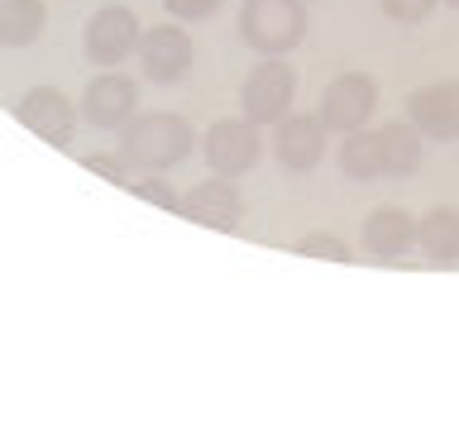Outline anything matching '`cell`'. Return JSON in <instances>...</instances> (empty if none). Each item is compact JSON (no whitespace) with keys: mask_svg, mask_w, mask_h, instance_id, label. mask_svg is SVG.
<instances>
[{"mask_svg":"<svg viewBox=\"0 0 459 430\" xmlns=\"http://www.w3.org/2000/svg\"><path fill=\"white\" fill-rule=\"evenodd\" d=\"M201 143V134L192 129V120L172 110H153V115H134L125 125L120 153L134 163V172H168L192 158V149Z\"/></svg>","mask_w":459,"mask_h":430,"instance_id":"cell-1","label":"cell"},{"mask_svg":"<svg viewBox=\"0 0 459 430\" xmlns=\"http://www.w3.org/2000/svg\"><path fill=\"white\" fill-rule=\"evenodd\" d=\"M239 39L258 57H282L307 39V0H244Z\"/></svg>","mask_w":459,"mask_h":430,"instance_id":"cell-2","label":"cell"},{"mask_svg":"<svg viewBox=\"0 0 459 430\" xmlns=\"http://www.w3.org/2000/svg\"><path fill=\"white\" fill-rule=\"evenodd\" d=\"M297 100V72L282 63V57H258L249 67V77L239 86V110L244 120H254L258 129L278 125L282 115H292Z\"/></svg>","mask_w":459,"mask_h":430,"instance_id":"cell-3","label":"cell"},{"mask_svg":"<svg viewBox=\"0 0 459 430\" xmlns=\"http://www.w3.org/2000/svg\"><path fill=\"white\" fill-rule=\"evenodd\" d=\"M201 153H206L211 172L221 177H244L258 158H264V129L244 115H230V120H215L206 134H201Z\"/></svg>","mask_w":459,"mask_h":430,"instance_id":"cell-4","label":"cell"},{"mask_svg":"<svg viewBox=\"0 0 459 430\" xmlns=\"http://www.w3.org/2000/svg\"><path fill=\"white\" fill-rule=\"evenodd\" d=\"M139 39H143V24L134 20L129 5H100L82 29V53L91 57L96 67H120L125 57L139 53Z\"/></svg>","mask_w":459,"mask_h":430,"instance_id":"cell-5","label":"cell"},{"mask_svg":"<svg viewBox=\"0 0 459 430\" xmlns=\"http://www.w3.org/2000/svg\"><path fill=\"white\" fill-rule=\"evenodd\" d=\"M14 120H20L29 134L48 139L53 149H72V134H77V100L63 96L57 86H29V91L14 100Z\"/></svg>","mask_w":459,"mask_h":430,"instance_id":"cell-6","label":"cell"},{"mask_svg":"<svg viewBox=\"0 0 459 430\" xmlns=\"http://www.w3.org/2000/svg\"><path fill=\"white\" fill-rule=\"evenodd\" d=\"M373 106H378V82H373L368 72H340V77L321 91L316 120L325 125V134H350V129L368 125Z\"/></svg>","mask_w":459,"mask_h":430,"instance_id":"cell-7","label":"cell"},{"mask_svg":"<svg viewBox=\"0 0 459 430\" xmlns=\"http://www.w3.org/2000/svg\"><path fill=\"white\" fill-rule=\"evenodd\" d=\"M82 120L96 125V129H125L129 120L139 115V82L125 77V72H100L82 86V100H77Z\"/></svg>","mask_w":459,"mask_h":430,"instance_id":"cell-8","label":"cell"},{"mask_svg":"<svg viewBox=\"0 0 459 430\" xmlns=\"http://www.w3.org/2000/svg\"><path fill=\"white\" fill-rule=\"evenodd\" d=\"M134 57H139V72L149 82L172 86V82H182L186 72H192L196 48H192V34H186L182 24H153V29H143Z\"/></svg>","mask_w":459,"mask_h":430,"instance_id":"cell-9","label":"cell"},{"mask_svg":"<svg viewBox=\"0 0 459 430\" xmlns=\"http://www.w3.org/2000/svg\"><path fill=\"white\" fill-rule=\"evenodd\" d=\"M186 220H196V225H206V229H225V235H235L239 220H244V196H239V186L235 177H206V182H196L192 192L182 196V211Z\"/></svg>","mask_w":459,"mask_h":430,"instance_id":"cell-10","label":"cell"},{"mask_svg":"<svg viewBox=\"0 0 459 430\" xmlns=\"http://www.w3.org/2000/svg\"><path fill=\"white\" fill-rule=\"evenodd\" d=\"M325 153V125L316 115H282L273 125V158L287 172H311Z\"/></svg>","mask_w":459,"mask_h":430,"instance_id":"cell-11","label":"cell"},{"mask_svg":"<svg viewBox=\"0 0 459 430\" xmlns=\"http://www.w3.org/2000/svg\"><path fill=\"white\" fill-rule=\"evenodd\" d=\"M407 120L426 139H459V82H430L407 96Z\"/></svg>","mask_w":459,"mask_h":430,"instance_id":"cell-12","label":"cell"},{"mask_svg":"<svg viewBox=\"0 0 459 430\" xmlns=\"http://www.w3.org/2000/svg\"><path fill=\"white\" fill-rule=\"evenodd\" d=\"M364 249L373 258H402L416 249V215L402 206H378L364 220Z\"/></svg>","mask_w":459,"mask_h":430,"instance_id":"cell-13","label":"cell"},{"mask_svg":"<svg viewBox=\"0 0 459 430\" xmlns=\"http://www.w3.org/2000/svg\"><path fill=\"white\" fill-rule=\"evenodd\" d=\"M416 249H421L436 268L459 263V211L436 206L416 220Z\"/></svg>","mask_w":459,"mask_h":430,"instance_id":"cell-14","label":"cell"},{"mask_svg":"<svg viewBox=\"0 0 459 430\" xmlns=\"http://www.w3.org/2000/svg\"><path fill=\"white\" fill-rule=\"evenodd\" d=\"M378 149H383V172L411 177V172L421 168V158H426V134L411 120H397V125L378 129Z\"/></svg>","mask_w":459,"mask_h":430,"instance_id":"cell-15","label":"cell"},{"mask_svg":"<svg viewBox=\"0 0 459 430\" xmlns=\"http://www.w3.org/2000/svg\"><path fill=\"white\" fill-rule=\"evenodd\" d=\"M48 24L43 0H0V48H29Z\"/></svg>","mask_w":459,"mask_h":430,"instance_id":"cell-16","label":"cell"},{"mask_svg":"<svg viewBox=\"0 0 459 430\" xmlns=\"http://www.w3.org/2000/svg\"><path fill=\"white\" fill-rule=\"evenodd\" d=\"M335 163H340V172H344L350 182H373V177H383L378 129H350V134H340Z\"/></svg>","mask_w":459,"mask_h":430,"instance_id":"cell-17","label":"cell"},{"mask_svg":"<svg viewBox=\"0 0 459 430\" xmlns=\"http://www.w3.org/2000/svg\"><path fill=\"white\" fill-rule=\"evenodd\" d=\"M129 192L139 201H149L158 211H182V196L172 192V182H163V172H139L134 182H129Z\"/></svg>","mask_w":459,"mask_h":430,"instance_id":"cell-18","label":"cell"},{"mask_svg":"<svg viewBox=\"0 0 459 430\" xmlns=\"http://www.w3.org/2000/svg\"><path fill=\"white\" fill-rule=\"evenodd\" d=\"M82 168L96 172V177H106V182H120V186L134 182V163H129L125 153H86Z\"/></svg>","mask_w":459,"mask_h":430,"instance_id":"cell-19","label":"cell"},{"mask_svg":"<svg viewBox=\"0 0 459 430\" xmlns=\"http://www.w3.org/2000/svg\"><path fill=\"white\" fill-rule=\"evenodd\" d=\"M297 254L301 258H325V263H350V244L340 235H307V239H297Z\"/></svg>","mask_w":459,"mask_h":430,"instance_id":"cell-20","label":"cell"},{"mask_svg":"<svg viewBox=\"0 0 459 430\" xmlns=\"http://www.w3.org/2000/svg\"><path fill=\"white\" fill-rule=\"evenodd\" d=\"M440 0H383V14L397 24H421L430 10H436Z\"/></svg>","mask_w":459,"mask_h":430,"instance_id":"cell-21","label":"cell"},{"mask_svg":"<svg viewBox=\"0 0 459 430\" xmlns=\"http://www.w3.org/2000/svg\"><path fill=\"white\" fill-rule=\"evenodd\" d=\"M172 20H206V14L221 10V0H163Z\"/></svg>","mask_w":459,"mask_h":430,"instance_id":"cell-22","label":"cell"},{"mask_svg":"<svg viewBox=\"0 0 459 430\" xmlns=\"http://www.w3.org/2000/svg\"><path fill=\"white\" fill-rule=\"evenodd\" d=\"M445 5H455V10H459V0H445Z\"/></svg>","mask_w":459,"mask_h":430,"instance_id":"cell-23","label":"cell"}]
</instances>
